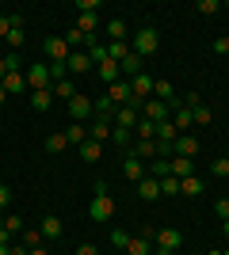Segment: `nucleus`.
I'll list each match as a JSON object with an SVG mask.
<instances>
[{"mask_svg": "<svg viewBox=\"0 0 229 255\" xmlns=\"http://www.w3.org/2000/svg\"><path fill=\"white\" fill-rule=\"evenodd\" d=\"M218 8H222L218 0H199V11H203V15H214Z\"/></svg>", "mask_w": 229, "mask_h": 255, "instance_id": "nucleus-44", "label": "nucleus"}, {"mask_svg": "<svg viewBox=\"0 0 229 255\" xmlns=\"http://www.w3.org/2000/svg\"><path fill=\"white\" fill-rule=\"evenodd\" d=\"M69 42L65 38H61V34H50V38H46L42 42V57H46V65H65L69 61Z\"/></svg>", "mask_w": 229, "mask_h": 255, "instance_id": "nucleus-3", "label": "nucleus"}, {"mask_svg": "<svg viewBox=\"0 0 229 255\" xmlns=\"http://www.w3.org/2000/svg\"><path fill=\"white\" fill-rule=\"evenodd\" d=\"M203 191V179H199V175H187V179H180V194H187V198H191V194H199Z\"/></svg>", "mask_w": 229, "mask_h": 255, "instance_id": "nucleus-34", "label": "nucleus"}, {"mask_svg": "<svg viewBox=\"0 0 229 255\" xmlns=\"http://www.w3.org/2000/svg\"><path fill=\"white\" fill-rule=\"evenodd\" d=\"M88 57H92V65H103V61H107V42L88 46Z\"/></svg>", "mask_w": 229, "mask_h": 255, "instance_id": "nucleus-38", "label": "nucleus"}, {"mask_svg": "<svg viewBox=\"0 0 229 255\" xmlns=\"http://www.w3.org/2000/svg\"><path fill=\"white\" fill-rule=\"evenodd\" d=\"M210 175H218V179H229V156H218L210 164Z\"/></svg>", "mask_w": 229, "mask_h": 255, "instance_id": "nucleus-39", "label": "nucleus"}, {"mask_svg": "<svg viewBox=\"0 0 229 255\" xmlns=\"http://www.w3.org/2000/svg\"><path fill=\"white\" fill-rule=\"evenodd\" d=\"M222 236H226V240H229V221H222Z\"/></svg>", "mask_w": 229, "mask_h": 255, "instance_id": "nucleus-52", "label": "nucleus"}, {"mask_svg": "<svg viewBox=\"0 0 229 255\" xmlns=\"http://www.w3.org/2000/svg\"><path fill=\"white\" fill-rule=\"evenodd\" d=\"M107 99L115 107H142V103H134V92H130V80L122 84V80H115V84H107Z\"/></svg>", "mask_w": 229, "mask_h": 255, "instance_id": "nucleus-7", "label": "nucleus"}, {"mask_svg": "<svg viewBox=\"0 0 229 255\" xmlns=\"http://www.w3.org/2000/svg\"><path fill=\"white\" fill-rule=\"evenodd\" d=\"M130 53H134V50H130V42H107V57H111V61H119V65H122L126 57H130Z\"/></svg>", "mask_w": 229, "mask_h": 255, "instance_id": "nucleus-30", "label": "nucleus"}, {"mask_svg": "<svg viewBox=\"0 0 229 255\" xmlns=\"http://www.w3.org/2000/svg\"><path fill=\"white\" fill-rule=\"evenodd\" d=\"M142 118H149L153 126H161V122L172 118V107L161 103V99H145V103H142Z\"/></svg>", "mask_w": 229, "mask_h": 255, "instance_id": "nucleus-6", "label": "nucleus"}, {"mask_svg": "<svg viewBox=\"0 0 229 255\" xmlns=\"http://www.w3.org/2000/svg\"><path fill=\"white\" fill-rule=\"evenodd\" d=\"M4 99H8V92H4V84H0V103H4Z\"/></svg>", "mask_w": 229, "mask_h": 255, "instance_id": "nucleus-54", "label": "nucleus"}, {"mask_svg": "<svg viewBox=\"0 0 229 255\" xmlns=\"http://www.w3.org/2000/svg\"><path fill=\"white\" fill-rule=\"evenodd\" d=\"M222 255H229V248H226V252H222Z\"/></svg>", "mask_w": 229, "mask_h": 255, "instance_id": "nucleus-56", "label": "nucleus"}, {"mask_svg": "<svg viewBox=\"0 0 229 255\" xmlns=\"http://www.w3.org/2000/svg\"><path fill=\"white\" fill-rule=\"evenodd\" d=\"M138 194H142L145 202H153V198H161V179H153V175H145V179L138 183Z\"/></svg>", "mask_w": 229, "mask_h": 255, "instance_id": "nucleus-26", "label": "nucleus"}, {"mask_svg": "<svg viewBox=\"0 0 229 255\" xmlns=\"http://www.w3.org/2000/svg\"><path fill=\"white\" fill-rule=\"evenodd\" d=\"M172 126L180 129V133H187V129L195 126V118H191V103H187V99H180V107L172 111Z\"/></svg>", "mask_w": 229, "mask_h": 255, "instance_id": "nucleus-12", "label": "nucleus"}, {"mask_svg": "<svg viewBox=\"0 0 229 255\" xmlns=\"http://www.w3.org/2000/svg\"><path fill=\"white\" fill-rule=\"evenodd\" d=\"M65 69H69V76H73V73H92L96 65H92V57H88L84 50H73V53H69V61H65Z\"/></svg>", "mask_w": 229, "mask_h": 255, "instance_id": "nucleus-16", "label": "nucleus"}, {"mask_svg": "<svg viewBox=\"0 0 229 255\" xmlns=\"http://www.w3.org/2000/svg\"><path fill=\"white\" fill-rule=\"evenodd\" d=\"M0 225H4L8 233H19V236H23V217H15V213H8V217H4Z\"/></svg>", "mask_w": 229, "mask_h": 255, "instance_id": "nucleus-41", "label": "nucleus"}, {"mask_svg": "<svg viewBox=\"0 0 229 255\" xmlns=\"http://www.w3.org/2000/svg\"><path fill=\"white\" fill-rule=\"evenodd\" d=\"M153 99H161V103H168L172 111L180 107V99H176V92H172V84H168V80H153Z\"/></svg>", "mask_w": 229, "mask_h": 255, "instance_id": "nucleus-17", "label": "nucleus"}, {"mask_svg": "<svg viewBox=\"0 0 229 255\" xmlns=\"http://www.w3.org/2000/svg\"><path fill=\"white\" fill-rule=\"evenodd\" d=\"M176 137H180V129H176L172 118H168V122H161V126H157V137H153V141H172V145H176Z\"/></svg>", "mask_w": 229, "mask_h": 255, "instance_id": "nucleus-32", "label": "nucleus"}, {"mask_svg": "<svg viewBox=\"0 0 229 255\" xmlns=\"http://www.w3.org/2000/svg\"><path fill=\"white\" fill-rule=\"evenodd\" d=\"M76 31L80 34H96L99 31V15H80V19H76Z\"/></svg>", "mask_w": 229, "mask_h": 255, "instance_id": "nucleus-33", "label": "nucleus"}, {"mask_svg": "<svg viewBox=\"0 0 229 255\" xmlns=\"http://www.w3.org/2000/svg\"><path fill=\"white\" fill-rule=\"evenodd\" d=\"M4 76H8V65H4V57H0V80H4Z\"/></svg>", "mask_w": 229, "mask_h": 255, "instance_id": "nucleus-51", "label": "nucleus"}, {"mask_svg": "<svg viewBox=\"0 0 229 255\" xmlns=\"http://www.w3.org/2000/svg\"><path fill=\"white\" fill-rule=\"evenodd\" d=\"M119 73H122V65H119V61H111V57H107L103 65H96V76L103 80V84H115V80H119Z\"/></svg>", "mask_w": 229, "mask_h": 255, "instance_id": "nucleus-20", "label": "nucleus"}, {"mask_svg": "<svg viewBox=\"0 0 229 255\" xmlns=\"http://www.w3.org/2000/svg\"><path fill=\"white\" fill-rule=\"evenodd\" d=\"M65 141L80 149V145L88 141V126H84V122H69V129H65Z\"/></svg>", "mask_w": 229, "mask_h": 255, "instance_id": "nucleus-27", "label": "nucleus"}, {"mask_svg": "<svg viewBox=\"0 0 229 255\" xmlns=\"http://www.w3.org/2000/svg\"><path fill=\"white\" fill-rule=\"evenodd\" d=\"M73 96H76V88H73V80H69V76L54 84V99H73Z\"/></svg>", "mask_w": 229, "mask_h": 255, "instance_id": "nucleus-35", "label": "nucleus"}, {"mask_svg": "<svg viewBox=\"0 0 229 255\" xmlns=\"http://www.w3.org/2000/svg\"><path fill=\"white\" fill-rule=\"evenodd\" d=\"M126 34H130L126 19H107V38L111 42H126Z\"/></svg>", "mask_w": 229, "mask_h": 255, "instance_id": "nucleus-29", "label": "nucleus"}, {"mask_svg": "<svg viewBox=\"0 0 229 255\" xmlns=\"http://www.w3.org/2000/svg\"><path fill=\"white\" fill-rule=\"evenodd\" d=\"M130 50L138 53V57H153V53L161 50V31H157V27H142V31L134 34V42H130Z\"/></svg>", "mask_w": 229, "mask_h": 255, "instance_id": "nucleus-2", "label": "nucleus"}, {"mask_svg": "<svg viewBox=\"0 0 229 255\" xmlns=\"http://www.w3.org/2000/svg\"><path fill=\"white\" fill-rule=\"evenodd\" d=\"M0 255H11V248H0Z\"/></svg>", "mask_w": 229, "mask_h": 255, "instance_id": "nucleus-55", "label": "nucleus"}, {"mask_svg": "<svg viewBox=\"0 0 229 255\" xmlns=\"http://www.w3.org/2000/svg\"><path fill=\"white\" fill-rule=\"evenodd\" d=\"M187 103H191V118H195V126H210L214 122V115H210V107L207 103H199V96L191 92V96H184Z\"/></svg>", "mask_w": 229, "mask_h": 255, "instance_id": "nucleus-14", "label": "nucleus"}, {"mask_svg": "<svg viewBox=\"0 0 229 255\" xmlns=\"http://www.w3.org/2000/svg\"><path fill=\"white\" fill-rule=\"evenodd\" d=\"M172 149H176L172 156H187V160H195V152H199V137H195V133H180Z\"/></svg>", "mask_w": 229, "mask_h": 255, "instance_id": "nucleus-13", "label": "nucleus"}, {"mask_svg": "<svg viewBox=\"0 0 229 255\" xmlns=\"http://www.w3.org/2000/svg\"><path fill=\"white\" fill-rule=\"evenodd\" d=\"M115 111H119V107L111 103L107 96H99V99H92V115H96V118H103V122H111V118H115Z\"/></svg>", "mask_w": 229, "mask_h": 255, "instance_id": "nucleus-21", "label": "nucleus"}, {"mask_svg": "<svg viewBox=\"0 0 229 255\" xmlns=\"http://www.w3.org/2000/svg\"><path fill=\"white\" fill-rule=\"evenodd\" d=\"M92 118V99L84 96V92H76L73 99H69V122H88Z\"/></svg>", "mask_w": 229, "mask_h": 255, "instance_id": "nucleus-8", "label": "nucleus"}, {"mask_svg": "<svg viewBox=\"0 0 229 255\" xmlns=\"http://www.w3.org/2000/svg\"><path fill=\"white\" fill-rule=\"evenodd\" d=\"M88 217H92V221H99V225L115 217V198L107 194V183H103V179L96 183V194H92V206H88Z\"/></svg>", "mask_w": 229, "mask_h": 255, "instance_id": "nucleus-1", "label": "nucleus"}, {"mask_svg": "<svg viewBox=\"0 0 229 255\" xmlns=\"http://www.w3.org/2000/svg\"><path fill=\"white\" fill-rule=\"evenodd\" d=\"M115 255H126V252H115Z\"/></svg>", "mask_w": 229, "mask_h": 255, "instance_id": "nucleus-57", "label": "nucleus"}, {"mask_svg": "<svg viewBox=\"0 0 229 255\" xmlns=\"http://www.w3.org/2000/svg\"><path fill=\"white\" fill-rule=\"evenodd\" d=\"M214 213H218L222 221H229V198H218V202H214Z\"/></svg>", "mask_w": 229, "mask_h": 255, "instance_id": "nucleus-45", "label": "nucleus"}, {"mask_svg": "<svg viewBox=\"0 0 229 255\" xmlns=\"http://www.w3.org/2000/svg\"><path fill=\"white\" fill-rule=\"evenodd\" d=\"M65 149H69L65 133H50V137H46V152H65Z\"/></svg>", "mask_w": 229, "mask_h": 255, "instance_id": "nucleus-37", "label": "nucleus"}, {"mask_svg": "<svg viewBox=\"0 0 229 255\" xmlns=\"http://www.w3.org/2000/svg\"><path fill=\"white\" fill-rule=\"evenodd\" d=\"M11 236H15V233H8V229L0 225V248H11Z\"/></svg>", "mask_w": 229, "mask_h": 255, "instance_id": "nucleus-49", "label": "nucleus"}, {"mask_svg": "<svg viewBox=\"0 0 229 255\" xmlns=\"http://www.w3.org/2000/svg\"><path fill=\"white\" fill-rule=\"evenodd\" d=\"M126 244H130V233H126V229H111V248H115V252H126Z\"/></svg>", "mask_w": 229, "mask_h": 255, "instance_id": "nucleus-36", "label": "nucleus"}, {"mask_svg": "<svg viewBox=\"0 0 229 255\" xmlns=\"http://www.w3.org/2000/svg\"><path fill=\"white\" fill-rule=\"evenodd\" d=\"M210 50L218 53V57H226V53H229V34H218V38L210 42Z\"/></svg>", "mask_w": 229, "mask_h": 255, "instance_id": "nucleus-43", "label": "nucleus"}, {"mask_svg": "<svg viewBox=\"0 0 229 255\" xmlns=\"http://www.w3.org/2000/svg\"><path fill=\"white\" fill-rule=\"evenodd\" d=\"M61 233H65V225L57 221L54 213H46V217H42V236H46V240H61Z\"/></svg>", "mask_w": 229, "mask_h": 255, "instance_id": "nucleus-24", "label": "nucleus"}, {"mask_svg": "<svg viewBox=\"0 0 229 255\" xmlns=\"http://www.w3.org/2000/svg\"><path fill=\"white\" fill-rule=\"evenodd\" d=\"M138 118H142V107H119V111H115V126H119V129H130V133H134Z\"/></svg>", "mask_w": 229, "mask_h": 255, "instance_id": "nucleus-10", "label": "nucleus"}, {"mask_svg": "<svg viewBox=\"0 0 229 255\" xmlns=\"http://www.w3.org/2000/svg\"><path fill=\"white\" fill-rule=\"evenodd\" d=\"M168 171H172L176 179H187V175H195V160H187V156H172V160H168Z\"/></svg>", "mask_w": 229, "mask_h": 255, "instance_id": "nucleus-18", "label": "nucleus"}, {"mask_svg": "<svg viewBox=\"0 0 229 255\" xmlns=\"http://www.w3.org/2000/svg\"><path fill=\"white\" fill-rule=\"evenodd\" d=\"M126 152H134L138 160H157V141H142V137H138Z\"/></svg>", "mask_w": 229, "mask_h": 255, "instance_id": "nucleus-23", "label": "nucleus"}, {"mask_svg": "<svg viewBox=\"0 0 229 255\" xmlns=\"http://www.w3.org/2000/svg\"><path fill=\"white\" fill-rule=\"evenodd\" d=\"M180 248H184V233H180V229H157V252L172 255V252H180Z\"/></svg>", "mask_w": 229, "mask_h": 255, "instance_id": "nucleus-5", "label": "nucleus"}, {"mask_svg": "<svg viewBox=\"0 0 229 255\" xmlns=\"http://www.w3.org/2000/svg\"><path fill=\"white\" fill-rule=\"evenodd\" d=\"M0 84H4V92H8V96H23V92H27V73H8Z\"/></svg>", "mask_w": 229, "mask_h": 255, "instance_id": "nucleus-19", "label": "nucleus"}, {"mask_svg": "<svg viewBox=\"0 0 229 255\" xmlns=\"http://www.w3.org/2000/svg\"><path fill=\"white\" fill-rule=\"evenodd\" d=\"M111 133H115V126H111V122H103V118H92V122H88V137L99 141V145H107Z\"/></svg>", "mask_w": 229, "mask_h": 255, "instance_id": "nucleus-15", "label": "nucleus"}, {"mask_svg": "<svg viewBox=\"0 0 229 255\" xmlns=\"http://www.w3.org/2000/svg\"><path fill=\"white\" fill-rule=\"evenodd\" d=\"M27 255H50V252H46V248H34V252H27Z\"/></svg>", "mask_w": 229, "mask_h": 255, "instance_id": "nucleus-53", "label": "nucleus"}, {"mask_svg": "<svg viewBox=\"0 0 229 255\" xmlns=\"http://www.w3.org/2000/svg\"><path fill=\"white\" fill-rule=\"evenodd\" d=\"M76 255H99V252H96V244H80V248H76Z\"/></svg>", "mask_w": 229, "mask_h": 255, "instance_id": "nucleus-50", "label": "nucleus"}, {"mask_svg": "<svg viewBox=\"0 0 229 255\" xmlns=\"http://www.w3.org/2000/svg\"><path fill=\"white\" fill-rule=\"evenodd\" d=\"M153 255H164V252H153Z\"/></svg>", "mask_w": 229, "mask_h": 255, "instance_id": "nucleus-58", "label": "nucleus"}, {"mask_svg": "<svg viewBox=\"0 0 229 255\" xmlns=\"http://www.w3.org/2000/svg\"><path fill=\"white\" fill-rule=\"evenodd\" d=\"M130 92H134V103H145V99L153 96V76H149V73L130 76Z\"/></svg>", "mask_w": 229, "mask_h": 255, "instance_id": "nucleus-9", "label": "nucleus"}, {"mask_svg": "<svg viewBox=\"0 0 229 255\" xmlns=\"http://www.w3.org/2000/svg\"><path fill=\"white\" fill-rule=\"evenodd\" d=\"M226 34H229V31H226Z\"/></svg>", "mask_w": 229, "mask_h": 255, "instance_id": "nucleus-59", "label": "nucleus"}, {"mask_svg": "<svg viewBox=\"0 0 229 255\" xmlns=\"http://www.w3.org/2000/svg\"><path fill=\"white\" fill-rule=\"evenodd\" d=\"M8 31H11V15H0V38H8Z\"/></svg>", "mask_w": 229, "mask_h": 255, "instance_id": "nucleus-48", "label": "nucleus"}, {"mask_svg": "<svg viewBox=\"0 0 229 255\" xmlns=\"http://www.w3.org/2000/svg\"><path fill=\"white\" fill-rule=\"evenodd\" d=\"M4 65H8V73H23V69H19V53H8Z\"/></svg>", "mask_w": 229, "mask_h": 255, "instance_id": "nucleus-46", "label": "nucleus"}, {"mask_svg": "<svg viewBox=\"0 0 229 255\" xmlns=\"http://www.w3.org/2000/svg\"><path fill=\"white\" fill-rule=\"evenodd\" d=\"M27 99H31L34 111H50V107H54V88H46V92H27Z\"/></svg>", "mask_w": 229, "mask_h": 255, "instance_id": "nucleus-25", "label": "nucleus"}, {"mask_svg": "<svg viewBox=\"0 0 229 255\" xmlns=\"http://www.w3.org/2000/svg\"><path fill=\"white\" fill-rule=\"evenodd\" d=\"M46 88H54L50 65H46V61H34L31 69H27V92H46Z\"/></svg>", "mask_w": 229, "mask_h": 255, "instance_id": "nucleus-4", "label": "nucleus"}, {"mask_svg": "<svg viewBox=\"0 0 229 255\" xmlns=\"http://www.w3.org/2000/svg\"><path fill=\"white\" fill-rule=\"evenodd\" d=\"M122 73H130V76H138V73H142V57H138V53H130V57H126V61H122Z\"/></svg>", "mask_w": 229, "mask_h": 255, "instance_id": "nucleus-40", "label": "nucleus"}, {"mask_svg": "<svg viewBox=\"0 0 229 255\" xmlns=\"http://www.w3.org/2000/svg\"><path fill=\"white\" fill-rule=\"evenodd\" d=\"M126 255H153L149 233H145V236H130V244H126Z\"/></svg>", "mask_w": 229, "mask_h": 255, "instance_id": "nucleus-28", "label": "nucleus"}, {"mask_svg": "<svg viewBox=\"0 0 229 255\" xmlns=\"http://www.w3.org/2000/svg\"><path fill=\"white\" fill-rule=\"evenodd\" d=\"M80 160H84V164H99V160H103V145L88 137L84 145H80Z\"/></svg>", "mask_w": 229, "mask_h": 255, "instance_id": "nucleus-22", "label": "nucleus"}, {"mask_svg": "<svg viewBox=\"0 0 229 255\" xmlns=\"http://www.w3.org/2000/svg\"><path fill=\"white\" fill-rule=\"evenodd\" d=\"M42 229H23V248H27V252H34V248H42Z\"/></svg>", "mask_w": 229, "mask_h": 255, "instance_id": "nucleus-31", "label": "nucleus"}, {"mask_svg": "<svg viewBox=\"0 0 229 255\" xmlns=\"http://www.w3.org/2000/svg\"><path fill=\"white\" fill-rule=\"evenodd\" d=\"M161 194H180V179H176V175H164L161 179Z\"/></svg>", "mask_w": 229, "mask_h": 255, "instance_id": "nucleus-42", "label": "nucleus"}, {"mask_svg": "<svg viewBox=\"0 0 229 255\" xmlns=\"http://www.w3.org/2000/svg\"><path fill=\"white\" fill-rule=\"evenodd\" d=\"M8 202H11V187H8V183H0V210H4Z\"/></svg>", "mask_w": 229, "mask_h": 255, "instance_id": "nucleus-47", "label": "nucleus"}, {"mask_svg": "<svg viewBox=\"0 0 229 255\" xmlns=\"http://www.w3.org/2000/svg\"><path fill=\"white\" fill-rule=\"evenodd\" d=\"M122 175H126V179L134 183V187H138V183L145 179V164L138 156H134V152H126V160H122Z\"/></svg>", "mask_w": 229, "mask_h": 255, "instance_id": "nucleus-11", "label": "nucleus"}]
</instances>
